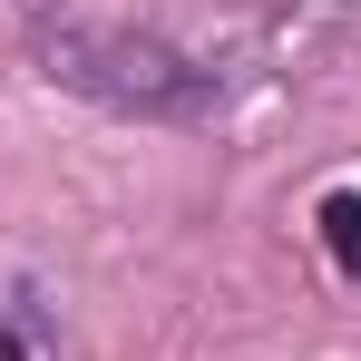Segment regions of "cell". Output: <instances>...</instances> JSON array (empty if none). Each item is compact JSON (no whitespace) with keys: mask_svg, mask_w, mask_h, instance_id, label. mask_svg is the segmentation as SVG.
I'll use <instances>...</instances> for the list:
<instances>
[{"mask_svg":"<svg viewBox=\"0 0 361 361\" xmlns=\"http://www.w3.org/2000/svg\"><path fill=\"white\" fill-rule=\"evenodd\" d=\"M49 78L108 98V108H137V118H205L215 108V78L157 39H137V30H78V20L49 30Z\"/></svg>","mask_w":361,"mask_h":361,"instance_id":"1","label":"cell"},{"mask_svg":"<svg viewBox=\"0 0 361 361\" xmlns=\"http://www.w3.org/2000/svg\"><path fill=\"white\" fill-rule=\"evenodd\" d=\"M322 244H332V264L361 283V195H322Z\"/></svg>","mask_w":361,"mask_h":361,"instance_id":"2","label":"cell"}]
</instances>
